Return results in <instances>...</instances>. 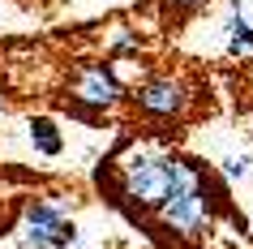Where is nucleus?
<instances>
[{
  "label": "nucleus",
  "mask_w": 253,
  "mask_h": 249,
  "mask_svg": "<svg viewBox=\"0 0 253 249\" xmlns=\"http://www.w3.org/2000/svg\"><path fill=\"white\" fill-rule=\"evenodd\" d=\"M198 181V168L180 155H146L137 150L120 163V198H129L137 210H163Z\"/></svg>",
  "instance_id": "f257e3e1"
},
{
  "label": "nucleus",
  "mask_w": 253,
  "mask_h": 249,
  "mask_svg": "<svg viewBox=\"0 0 253 249\" xmlns=\"http://www.w3.org/2000/svg\"><path fill=\"white\" fill-rule=\"evenodd\" d=\"M78 241L73 219H65V210L56 202H30L26 206V232L17 249H69Z\"/></svg>",
  "instance_id": "f03ea898"
},
{
  "label": "nucleus",
  "mask_w": 253,
  "mask_h": 249,
  "mask_svg": "<svg viewBox=\"0 0 253 249\" xmlns=\"http://www.w3.org/2000/svg\"><path fill=\"white\" fill-rule=\"evenodd\" d=\"M69 95H73V103H82V107H116L120 103V82H116V73L107 65H94V60H86V65H78L73 69V78H69Z\"/></svg>",
  "instance_id": "7ed1b4c3"
},
{
  "label": "nucleus",
  "mask_w": 253,
  "mask_h": 249,
  "mask_svg": "<svg viewBox=\"0 0 253 249\" xmlns=\"http://www.w3.org/2000/svg\"><path fill=\"white\" fill-rule=\"evenodd\" d=\"M133 103L150 120H176V116H185V107H189V86L180 78H150L146 86H137Z\"/></svg>",
  "instance_id": "20e7f679"
},
{
  "label": "nucleus",
  "mask_w": 253,
  "mask_h": 249,
  "mask_svg": "<svg viewBox=\"0 0 253 249\" xmlns=\"http://www.w3.org/2000/svg\"><path fill=\"white\" fill-rule=\"evenodd\" d=\"M30 138H35V146H39L43 155H60V133H56V125L47 116L30 120Z\"/></svg>",
  "instance_id": "39448f33"
},
{
  "label": "nucleus",
  "mask_w": 253,
  "mask_h": 249,
  "mask_svg": "<svg viewBox=\"0 0 253 249\" xmlns=\"http://www.w3.org/2000/svg\"><path fill=\"white\" fill-rule=\"evenodd\" d=\"M223 172H227V176H249V155H232V159H223Z\"/></svg>",
  "instance_id": "423d86ee"
},
{
  "label": "nucleus",
  "mask_w": 253,
  "mask_h": 249,
  "mask_svg": "<svg viewBox=\"0 0 253 249\" xmlns=\"http://www.w3.org/2000/svg\"><path fill=\"white\" fill-rule=\"evenodd\" d=\"M176 9H198V4H206V0H172Z\"/></svg>",
  "instance_id": "0eeeda50"
},
{
  "label": "nucleus",
  "mask_w": 253,
  "mask_h": 249,
  "mask_svg": "<svg viewBox=\"0 0 253 249\" xmlns=\"http://www.w3.org/2000/svg\"><path fill=\"white\" fill-rule=\"evenodd\" d=\"M245 82H249V86H253V65H249V69H245Z\"/></svg>",
  "instance_id": "6e6552de"
}]
</instances>
